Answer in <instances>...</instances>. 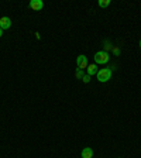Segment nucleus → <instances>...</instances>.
I'll return each instance as SVG.
<instances>
[{
	"mask_svg": "<svg viewBox=\"0 0 141 158\" xmlns=\"http://www.w3.org/2000/svg\"><path fill=\"white\" fill-rule=\"evenodd\" d=\"M12 27V19L10 17H1L0 19V28L1 30H9Z\"/></svg>",
	"mask_w": 141,
	"mask_h": 158,
	"instance_id": "obj_4",
	"label": "nucleus"
},
{
	"mask_svg": "<svg viewBox=\"0 0 141 158\" xmlns=\"http://www.w3.org/2000/svg\"><path fill=\"white\" fill-rule=\"evenodd\" d=\"M140 48H141V40H140Z\"/></svg>",
	"mask_w": 141,
	"mask_h": 158,
	"instance_id": "obj_14",
	"label": "nucleus"
},
{
	"mask_svg": "<svg viewBox=\"0 0 141 158\" xmlns=\"http://www.w3.org/2000/svg\"><path fill=\"white\" fill-rule=\"evenodd\" d=\"M1 35H3V30L0 28V37H1Z\"/></svg>",
	"mask_w": 141,
	"mask_h": 158,
	"instance_id": "obj_13",
	"label": "nucleus"
},
{
	"mask_svg": "<svg viewBox=\"0 0 141 158\" xmlns=\"http://www.w3.org/2000/svg\"><path fill=\"white\" fill-rule=\"evenodd\" d=\"M76 65L79 69H86L88 68V57L86 55H79V57L76 58Z\"/></svg>",
	"mask_w": 141,
	"mask_h": 158,
	"instance_id": "obj_3",
	"label": "nucleus"
},
{
	"mask_svg": "<svg viewBox=\"0 0 141 158\" xmlns=\"http://www.w3.org/2000/svg\"><path fill=\"white\" fill-rule=\"evenodd\" d=\"M103 44H104V47H106V50H110V48H113V47H112V44H110L109 41H104Z\"/></svg>",
	"mask_w": 141,
	"mask_h": 158,
	"instance_id": "obj_12",
	"label": "nucleus"
},
{
	"mask_svg": "<svg viewBox=\"0 0 141 158\" xmlns=\"http://www.w3.org/2000/svg\"><path fill=\"white\" fill-rule=\"evenodd\" d=\"M99 6L103 7V9L109 7L110 6V0H99Z\"/></svg>",
	"mask_w": 141,
	"mask_h": 158,
	"instance_id": "obj_8",
	"label": "nucleus"
},
{
	"mask_svg": "<svg viewBox=\"0 0 141 158\" xmlns=\"http://www.w3.org/2000/svg\"><path fill=\"white\" fill-rule=\"evenodd\" d=\"M86 71H88V75L89 76H93L97 74V65L96 63H92V65H88V68H86Z\"/></svg>",
	"mask_w": 141,
	"mask_h": 158,
	"instance_id": "obj_7",
	"label": "nucleus"
},
{
	"mask_svg": "<svg viewBox=\"0 0 141 158\" xmlns=\"http://www.w3.org/2000/svg\"><path fill=\"white\" fill-rule=\"evenodd\" d=\"M96 78L99 82H107V81H110V78H112V69H110V68H102V69H99L96 74Z\"/></svg>",
	"mask_w": 141,
	"mask_h": 158,
	"instance_id": "obj_1",
	"label": "nucleus"
},
{
	"mask_svg": "<svg viewBox=\"0 0 141 158\" xmlns=\"http://www.w3.org/2000/svg\"><path fill=\"white\" fill-rule=\"evenodd\" d=\"M42 7H44L42 0H31V1H30V9L35 10V12H40Z\"/></svg>",
	"mask_w": 141,
	"mask_h": 158,
	"instance_id": "obj_5",
	"label": "nucleus"
},
{
	"mask_svg": "<svg viewBox=\"0 0 141 158\" xmlns=\"http://www.w3.org/2000/svg\"><path fill=\"white\" fill-rule=\"evenodd\" d=\"M75 76H76V79H82L85 76V74H83V69H79L78 68L76 69V72H75Z\"/></svg>",
	"mask_w": 141,
	"mask_h": 158,
	"instance_id": "obj_9",
	"label": "nucleus"
},
{
	"mask_svg": "<svg viewBox=\"0 0 141 158\" xmlns=\"http://www.w3.org/2000/svg\"><path fill=\"white\" fill-rule=\"evenodd\" d=\"M112 51H113V54H114L116 57H119V55H120V48H117V47H113V48H112Z\"/></svg>",
	"mask_w": 141,
	"mask_h": 158,
	"instance_id": "obj_10",
	"label": "nucleus"
},
{
	"mask_svg": "<svg viewBox=\"0 0 141 158\" xmlns=\"http://www.w3.org/2000/svg\"><path fill=\"white\" fill-rule=\"evenodd\" d=\"M82 158H93V150L90 147H85L82 150Z\"/></svg>",
	"mask_w": 141,
	"mask_h": 158,
	"instance_id": "obj_6",
	"label": "nucleus"
},
{
	"mask_svg": "<svg viewBox=\"0 0 141 158\" xmlns=\"http://www.w3.org/2000/svg\"><path fill=\"white\" fill-rule=\"evenodd\" d=\"M82 82H83V83H89L90 82V76L89 75H85L83 78H82Z\"/></svg>",
	"mask_w": 141,
	"mask_h": 158,
	"instance_id": "obj_11",
	"label": "nucleus"
},
{
	"mask_svg": "<svg viewBox=\"0 0 141 158\" xmlns=\"http://www.w3.org/2000/svg\"><path fill=\"white\" fill-rule=\"evenodd\" d=\"M109 54H107V51H99L95 54V62L99 63V65H104V63L109 62Z\"/></svg>",
	"mask_w": 141,
	"mask_h": 158,
	"instance_id": "obj_2",
	"label": "nucleus"
}]
</instances>
